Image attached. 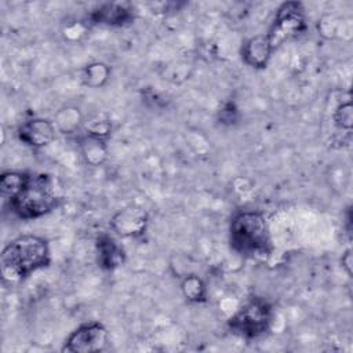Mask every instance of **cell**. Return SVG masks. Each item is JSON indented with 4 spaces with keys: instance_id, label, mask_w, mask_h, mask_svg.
I'll return each mask as SVG.
<instances>
[{
    "instance_id": "obj_10",
    "label": "cell",
    "mask_w": 353,
    "mask_h": 353,
    "mask_svg": "<svg viewBox=\"0 0 353 353\" xmlns=\"http://www.w3.org/2000/svg\"><path fill=\"white\" fill-rule=\"evenodd\" d=\"M273 52L274 48L266 33L250 37L241 47V58L244 63L254 69H265Z\"/></svg>"
},
{
    "instance_id": "obj_12",
    "label": "cell",
    "mask_w": 353,
    "mask_h": 353,
    "mask_svg": "<svg viewBox=\"0 0 353 353\" xmlns=\"http://www.w3.org/2000/svg\"><path fill=\"white\" fill-rule=\"evenodd\" d=\"M79 148L84 161L90 165L97 167L106 160V156H108L106 139H102L85 132V135L81 137L79 141Z\"/></svg>"
},
{
    "instance_id": "obj_16",
    "label": "cell",
    "mask_w": 353,
    "mask_h": 353,
    "mask_svg": "<svg viewBox=\"0 0 353 353\" xmlns=\"http://www.w3.org/2000/svg\"><path fill=\"white\" fill-rule=\"evenodd\" d=\"M352 112L353 110H352L350 99L338 105V108L334 113V120H335V124L341 130H346V131L352 130V124H353V113Z\"/></svg>"
},
{
    "instance_id": "obj_14",
    "label": "cell",
    "mask_w": 353,
    "mask_h": 353,
    "mask_svg": "<svg viewBox=\"0 0 353 353\" xmlns=\"http://www.w3.org/2000/svg\"><path fill=\"white\" fill-rule=\"evenodd\" d=\"M110 77V68L103 62H92L83 69V83L91 88H99L106 84Z\"/></svg>"
},
{
    "instance_id": "obj_17",
    "label": "cell",
    "mask_w": 353,
    "mask_h": 353,
    "mask_svg": "<svg viewBox=\"0 0 353 353\" xmlns=\"http://www.w3.org/2000/svg\"><path fill=\"white\" fill-rule=\"evenodd\" d=\"M87 134L90 135H94V137H98V138H102V139H106L109 135H110V131H112V124L109 120H95V121H91L88 125H87Z\"/></svg>"
},
{
    "instance_id": "obj_7",
    "label": "cell",
    "mask_w": 353,
    "mask_h": 353,
    "mask_svg": "<svg viewBox=\"0 0 353 353\" xmlns=\"http://www.w3.org/2000/svg\"><path fill=\"white\" fill-rule=\"evenodd\" d=\"M149 225L148 212L135 205L119 210L110 221L112 230L120 237H141Z\"/></svg>"
},
{
    "instance_id": "obj_4",
    "label": "cell",
    "mask_w": 353,
    "mask_h": 353,
    "mask_svg": "<svg viewBox=\"0 0 353 353\" xmlns=\"http://www.w3.org/2000/svg\"><path fill=\"white\" fill-rule=\"evenodd\" d=\"M273 317V306L263 298L252 296L228 319V328L233 335L252 341L270 330Z\"/></svg>"
},
{
    "instance_id": "obj_19",
    "label": "cell",
    "mask_w": 353,
    "mask_h": 353,
    "mask_svg": "<svg viewBox=\"0 0 353 353\" xmlns=\"http://www.w3.org/2000/svg\"><path fill=\"white\" fill-rule=\"evenodd\" d=\"M341 263H342V269L346 272V274L350 277L352 276V250L347 248L341 258Z\"/></svg>"
},
{
    "instance_id": "obj_3",
    "label": "cell",
    "mask_w": 353,
    "mask_h": 353,
    "mask_svg": "<svg viewBox=\"0 0 353 353\" xmlns=\"http://www.w3.org/2000/svg\"><path fill=\"white\" fill-rule=\"evenodd\" d=\"M10 210L21 219H37L59 204L58 188L55 179L43 172H26L22 186L10 197H7Z\"/></svg>"
},
{
    "instance_id": "obj_11",
    "label": "cell",
    "mask_w": 353,
    "mask_h": 353,
    "mask_svg": "<svg viewBox=\"0 0 353 353\" xmlns=\"http://www.w3.org/2000/svg\"><path fill=\"white\" fill-rule=\"evenodd\" d=\"M98 265L103 270H114L125 262L123 245L109 233H101L95 240Z\"/></svg>"
},
{
    "instance_id": "obj_9",
    "label": "cell",
    "mask_w": 353,
    "mask_h": 353,
    "mask_svg": "<svg viewBox=\"0 0 353 353\" xmlns=\"http://www.w3.org/2000/svg\"><path fill=\"white\" fill-rule=\"evenodd\" d=\"M134 18V10L128 4L121 3H103L92 8L88 14V19L91 23L113 28L130 25Z\"/></svg>"
},
{
    "instance_id": "obj_6",
    "label": "cell",
    "mask_w": 353,
    "mask_h": 353,
    "mask_svg": "<svg viewBox=\"0 0 353 353\" xmlns=\"http://www.w3.org/2000/svg\"><path fill=\"white\" fill-rule=\"evenodd\" d=\"M109 331L99 321H90L73 330L63 342L62 352L94 353L108 347Z\"/></svg>"
},
{
    "instance_id": "obj_1",
    "label": "cell",
    "mask_w": 353,
    "mask_h": 353,
    "mask_svg": "<svg viewBox=\"0 0 353 353\" xmlns=\"http://www.w3.org/2000/svg\"><path fill=\"white\" fill-rule=\"evenodd\" d=\"M51 250L48 241L37 234H22L12 239L0 254L3 281L15 283L48 268Z\"/></svg>"
},
{
    "instance_id": "obj_2",
    "label": "cell",
    "mask_w": 353,
    "mask_h": 353,
    "mask_svg": "<svg viewBox=\"0 0 353 353\" xmlns=\"http://www.w3.org/2000/svg\"><path fill=\"white\" fill-rule=\"evenodd\" d=\"M229 243L241 256L268 258L273 252V243L266 215L258 210L236 211L229 223Z\"/></svg>"
},
{
    "instance_id": "obj_8",
    "label": "cell",
    "mask_w": 353,
    "mask_h": 353,
    "mask_svg": "<svg viewBox=\"0 0 353 353\" xmlns=\"http://www.w3.org/2000/svg\"><path fill=\"white\" fill-rule=\"evenodd\" d=\"M55 123L43 117H32L23 121L17 130L18 139L33 149L48 146L55 139Z\"/></svg>"
},
{
    "instance_id": "obj_13",
    "label": "cell",
    "mask_w": 353,
    "mask_h": 353,
    "mask_svg": "<svg viewBox=\"0 0 353 353\" xmlns=\"http://www.w3.org/2000/svg\"><path fill=\"white\" fill-rule=\"evenodd\" d=\"M181 291L189 302L201 303L207 301V287L197 274L185 276L181 281Z\"/></svg>"
},
{
    "instance_id": "obj_5",
    "label": "cell",
    "mask_w": 353,
    "mask_h": 353,
    "mask_svg": "<svg viewBox=\"0 0 353 353\" xmlns=\"http://www.w3.org/2000/svg\"><path fill=\"white\" fill-rule=\"evenodd\" d=\"M306 29L307 23L303 4L299 1H285L276 10L273 22L266 34L276 50L285 40L302 34Z\"/></svg>"
},
{
    "instance_id": "obj_18",
    "label": "cell",
    "mask_w": 353,
    "mask_h": 353,
    "mask_svg": "<svg viewBox=\"0 0 353 353\" xmlns=\"http://www.w3.org/2000/svg\"><path fill=\"white\" fill-rule=\"evenodd\" d=\"M219 119L225 124H232L237 120V108L234 103H226L219 112Z\"/></svg>"
},
{
    "instance_id": "obj_15",
    "label": "cell",
    "mask_w": 353,
    "mask_h": 353,
    "mask_svg": "<svg viewBox=\"0 0 353 353\" xmlns=\"http://www.w3.org/2000/svg\"><path fill=\"white\" fill-rule=\"evenodd\" d=\"M55 127L63 134L74 132L81 123V113L77 108L68 106L61 109L55 116Z\"/></svg>"
}]
</instances>
